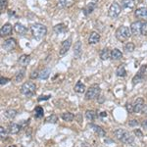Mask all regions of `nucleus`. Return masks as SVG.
<instances>
[{
  "label": "nucleus",
  "mask_w": 147,
  "mask_h": 147,
  "mask_svg": "<svg viewBox=\"0 0 147 147\" xmlns=\"http://www.w3.org/2000/svg\"><path fill=\"white\" fill-rule=\"evenodd\" d=\"M114 136L119 141L125 144H131L134 141V137L129 134V131L122 129H118L114 131Z\"/></svg>",
  "instance_id": "obj_1"
},
{
  "label": "nucleus",
  "mask_w": 147,
  "mask_h": 147,
  "mask_svg": "<svg viewBox=\"0 0 147 147\" xmlns=\"http://www.w3.org/2000/svg\"><path fill=\"white\" fill-rule=\"evenodd\" d=\"M30 30H32V36L35 39H41L47 34V28L42 24H34V25H32V28H30Z\"/></svg>",
  "instance_id": "obj_2"
},
{
  "label": "nucleus",
  "mask_w": 147,
  "mask_h": 147,
  "mask_svg": "<svg viewBox=\"0 0 147 147\" xmlns=\"http://www.w3.org/2000/svg\"><path fill=\"white\" fill-rule=\"evenodd\" d=\"M132 34L131 30H130V28L127 27V26H121L117 28L115 32L116 38H117L119 41H125L130 37V35Z\"/></svg>",
  "instance_id": "obj_3"
},
{
  "label": "nucleus",
  "mask_w": 147,
  "mask_h": 147,
  "mask_svg": "<svg viewBox=\"0 0 147 147\" xmlns=\"http://www.w3.org/2000/svg\"><path fill=\"white\" fill-rule=\"evenodd\" d=\"M35 91H36V85L32 82H27L21 86V92H22V94L28 97L34 96Z\"/></svg>",
  "instance_id": "obj_4"
},
{
  "label": "nucleus",
  "mask_w": 147,
  "mask_h": 147,
  "mask_svg": "<svg viewBox=\"0 0 147 147\" xmlns=\"http://www.w3.org/2000/svg\"><path fill=\"white\" fill-rule=\"evenodd\" d=\"M101 89L100 87L97 84H93L89 87L88 89L85 92V99L86 100H93V99H96L97 97L100 95Z\"/></svg>",
  "instance_id": "obj_5"
},
{
  "label": "nucleus",
  "mask_w": 147,
  "mask_h": 147,
  "mask_svg": "<svg viewBox=\"0 0 147 147\" xmlns=\"http://www.w3.org/2000/svg\"><path fill=\"white\" fill-rule=\"evenodd\" d=\"M146 68H147V65H143L140 69H139L138 73H137L136 75L134 77V79H132V84L136 85L137 84H140V82H142L144 80H145Z\"/></svg>",
  "instance_id": "obj_6"
},
{
  "label": "nucleus",
  "mask_w": 147,
  "mask_h": 147,
  "mask_svg": "<svg viewBox=\"0 0 147 147\" xmlns=\"http://www.w3.org/2000/svg\"><path fill=\"white\" fill-rule=\"evenodd\" d=\"M121 11H122L121 6L117 3V2H114V3L111 4L110 8H109V11H108L109 17L112 18V19L117 18L121 14Z\"/></svg>",
  "instance_id": "obj_7"
},
{
  "label": "nucleus",
  "mask_w": 147,
  "mask_h": 147,
  "mask_svg": "<svg viewBox=\"0 0 147 147\" xmlns=\"http://www.w3.org/2000/svg\"><path fill=\"white\" fill-rule=\"evenodd\" d=\"M16 46H17V41H16L15 38H12V37L6 39L5 41H4V43L2 44L3 49H4V50H6V51L14 50V49L16 48Z\"/></svg>",
  "instance_id": "obj_8"
},
{
  "label": "nucleus",
  "mask_w": 147,
  "mask_h": 147,
  "mask_svg": "<svg viewBox=\"0 0 147 147\" xmlns=\"http://www.w3.org/2000/svg\"><path fill=\"white\" fill-rule=\"evenodd\" d=\"M71 45H72V38H71V37H69L68 39L64 40L62 42V44H61L60 50H59V55L60 56L65 55V54L69 51V49L71 48Z\"/></svg>",
  "instance_id": "obj_9"
},
{
  "label": "nucleus",
  "mask_w": 147,
  "mask_h": 147,
  "mask_svg": "<svg viewBox=\"0 0 147 147\" xmlns=\"http://www.w3.org/2000/svg\"><path fill=\"white\" fill-rule=\"evenodd\" d=\"M141 28H142V23L139 22V21L134 22L130 25V30H131L132 34L134 35L141 34Z\"/></svg>",
  "instance_id": "obj_10"
},
{
  "label": "nucleus",
  "mask_w": 147,
  "mask_h": 147,
  "mask_svg": "<svg viewBox=\"0 0 147 147\" xmlns=\"http://www.w3.org/2000/svg\"><path fill=\"white\" fill-rule=\"evenodd\" d=\"M144 100L142 98H137L136 101H134V113H141L142 109H143L144 106Z\"/></svg>",
  "instance_id": "obj_11"
},
{
  "label": "nucleus",
  "mask_w": 147,
  "mask_h": 147,
  "mask_svg": "<svg viewBox=\"0 0 147 147\" xmlns=\"http://www.w3.org/2000/svg\"><path fill=\"white\" fill-rule=\"evenodd\" d=\"M21 129H22V125L16 123H11L8 127V131L10 134H17L21 131Z\"/></svg>",
  "instance_id": "obj_12"
},
{
  "label": "nucleus",
  "mask_w": 147,
  "mask_h": 147,
  "mask_svg": "<svg viewBox=\"0 0 147 147\" xmlns=\"http://www.w3.org/2000/svg\"><path fill=\"white\" fill-rule=\"evenodd\" d=\"M12 30H13V28H12V25L10 24H5V25H3L0 28V34H1V36H7V35H10L11 32H12Z\"/></svg>",
  "instance_id": "obj_13"
},
{
  "label": "nucleus",
  "mask_w": 147,
  "mask_h": 147,
  "mask_svg": "<svg viewBox=\"0 0 147 147\" xmlns=\"http://www.w3.org/2000/svg\"><path fill=\"white\" fill-rule=\"evenodd\" d=\"M30 60H32V58H30V55H27V54H23L22 56L19 57L18 63L20 64L21 66H23V67H27L28 64L30 63Z\"/></svg>",
  "instance_id": "obj_14"
},
{
  "label": "nucleus",
  "mask_w": 147,
  "mask_h": 147,
  "mask_svg": "<svg viewBox=\"0 0 147 147\" xmlns=\"http://www.w3.org/2000/svg\"><path fill=\"white\" fill-rule=\"evenodd\" d=\"M14 30H15V32H17L18 34H22V35L26 34L28 32V28L20 23H16L15 25H14Z\"/></svg>",
  "instance_id": "obj_15"
},
{
  "label": "nucleus",
  "mask_w": 147,
  "mask_h": 147,
  "mask_svg": "<svg viewBox=\"0 0 147 147\" xmlns=\"http://www.w3.org/2000/svg\"><path fill=\"white\" fill-rule=\"evenodd\" d=\"M89 127H90L91 129H93V131L95 132L96 134H98V136L104 137V136H106V131L103 129H102L101 127H99V125H94V124H90V125H89Z\"/></svg>",
  "instance_id": "obj_16"
},
{
  "label": "nucleus",
  "mask_w": 147,
  "mask_h": 147,
  "mask_svg": "<svg viewBox=\"0 0 147 147\" xmlns=\"http://www.w3.org/2000/svg\"><path fill=\"white\" fill-rule=\"evenodd\" d=\"M82 42L80 41H77L75 44V50H74V55L77 59L80 58V56H82Z\"/></svg>",
  "instance_id": "obj_17"
},
{
  "label": "nucleus",
  "mask_w": 147,
  "mask_h": 147,
  "mask_svg": "<svg viewBox=\"0 0 147 147\" xmlns=\"http://www.w3.org/2000/svg\"><path fill=\"white\" fill-rule=\"evenodd\" d=\"M96 8V3H94V2H91V3H88L86 6L84 7V9H82V12H84V14L85 16H88L90 15L92 12L94 11V9Z\"/></svg>",
  "instance_id": "obj_18"
},
{
  "label": "nucleus",
  "mask_w": 147,
  "mask_h": 147,
  "mask_svg": "<svg viewBox=\"0 0 147 147\" xmlns=\"http://www.w3.org/2000/svg\"><path fill=\"white\" fill-rule=\"evenodd\" d=\"M75 0H59L57 3V7L58 8H68L74 5Z\"/></svg>",
  "instance_id": "obj_19"
},
{
  "label": "nucleus",
  "mask_w": 147,
  "mask_h": 147,
  "mask_svg": "<svg viewBox=\"0 0 147 147\" xmlns=\"http://www.w3.org/2000/svg\"><path fill=\"white\" fill-rule=\"evenodd\" d=\"M99 40H100V34L96 32H92L90 35H89L88 43L89 44H96L99 42Z\"/></svg>",
  "instance_id": "obj_20"
},
{
  "label": "nucleus",
  "mask_w": 147,
  "mask_h": 147,
  "mask_svg": "<svg viewBox=\"0 0 147 147\" xmlns=\"http://www.w3.org/2000/svg\"><path fill=\"white\" fill-rule=\"evenodd\" d=\"M136 16L138 19H147V8L146 7H141L136 10Z\"/></svg>",
  "instance_id": "obj_21"
},
{
  "label": "nucleus",
  "mask_w": 147,
  "mask_h": 147,
  "mask_svg": "<svg viewBox=\"0 0 147 147\" xmlns=\"http://www.w3.org/2000/svg\"><path fill=\"white\" fill-rule=\"evenodd\" d=\"M68 30L66 25L64 24H59V25H56L55 27L53 28V32H55L56 34H65Z\"/></svg>",
  "instance_id": "obj_22"
},
{
  "label": "nucleus",
  "mask_w": 147,
  "mask_h": 147,
  "mask_svg": "<svg viewBox=\"0 0 147 147\" xmlns=\"http://www.w3.org/2000/svg\"><path fill=\"white\" fill-rule=\"evenodd\" d=\"M122 7L125 9H134L136 7V1L134 0H122Z\"/></svg>",
  "instance_id": "obj_23"
},
{
  "label": "nucleus",
  "mask_w": 147,
  "mask_h": 147,
  "mask_svg": "<svg viewBox=\"0 0 147 147\" xmlns=\"http://www.w3.org/2000/svg\"><path fill=\"white\" fill-rule=\"evenodd\" d=\"M85 89H86V87H85L84 84L82 82H80V80H79V82H78L75 85V91L77 92V93H80V94L84 93Z\"/></svg>",
  "instance_id": "obj_24"
},
{
  "label": "nucleus",
  "mask_w": 147,
  "mask_h": 147,
  "mask_svg": "<svg viewBox=\"0 0 147 147\" xmlns=\"http://www.w3.org/2000/svg\"><path fill=\"white\" fill-rule=\"evenodd\" d=\"M122 57H123V53L118 48H115L111 51V59H112V60L114 61L120 60Z\"/></svg>",
  "instance_id": "obj_25"
},
{
  "label": "nucleus",
  "mask_w": 147,
  "mask_h": 147,
  "mask_svg": "<svg viewBox=\"0 0 147 147\" xmlns=\"http://www.w3.org/2000/svg\"><path fill=\"white\" fill-rule=\"evenodd\" d=\"M4 115L6 116V118H8L9 120H13L16 118V116L18 115V112L14 109H8L4 112Z\"/></svg>",
  "instance_id": "obj_26"
},
{
  "label": "nucleus",
  "mask_w": 147,
  "mask_h": 147,
  "mask_svg": "<svg viewBox=\"0 0 147 147\" xmlns=\"http://www.w3.org/2000/svg\"><path fill=\"white\" fill-rule=\"evenodd\" d=\"M100 58L101 60L105 61L108 60L109 58H111V51L108 48H104L100 51Z\"/></svg>",
  "instance_id": "obj_27"
},
{
  "label": "nucleus",
  "mask_w": 147,
  "mask_h": 147,
  "mask_svg": "<svg viewBox=\"0 0 147 147\" xmlns=\"http://www.w3.org/2000/svg\"><path fill=\"white\" fill-rule=\"evenodd\" d=\"M116 75L120 78H125L127 76V71H125V65H120L116 70Z\"/></svg>",
  "instance_id": "obj_28"
},
{
  "label": "nucleus",
  "mask_w": 147,
  "mask_h": 147,
  "mask_svg": "<svg viewBox=\"0 0 147 147\" xmlns=\"http://www.w3.org/2000/svg\"><path fill=\"white\" fill-rule=\"evenodd\" d=\"M50 73H51V71H50V69L49 68H47V69H44V70H42L41 72L39 73V77H38V79L39 80H47L49 78V76H50Z\"/></svg>",
  "instance_id": "obj_29"
},
{
  "label": "nucleus",
  "mask_w": 147,
  "mask_h": 147,
  "mask_svg": "<svg viewBox=\"0 0 147 147\" xmlns=\"http://www.w3.org/2000/svg\"><path fill=\"white\" fill-rule=\"evenodd\" d=\"M61 118H62L63 121H65V122H72L74 120V118H75V116L71 112H65L61 115Z\"/></svg>",
  "instance_id": "obj_30"
},
{
  "label": "nucleus",
  "mask_w": 147,
  "mask_h": 147,
  "mask_svg": "<svg viewBox=\"0 0 147 147\" xmlns=\"http://www.w3.org/2000/svg\"><path fill=\"white\" fill-rule=\"evenodd\" d=\"M85 118H86L87 121L92 122V121L96 118V112L93 110H87L86 112H85Z\"/></svg>",
  "instance_id": "obj_31"
},
{
  "label": "nucleus",
  "mask_w": 147,
  "mask_h": 147,
  "mask_svg": "<svg viewBox=\"0 0 147 147\" xmlns=\"http://www.w3.org/2000/svg\"><path fill=\"white\" fill-rule=\"evenodd\" d=\"M25 76H26V70H25V69H23V70H20L17 74H16L15 80L17 82H22V80H24V78H25Z\"/></svg>",
  "instance_id": "obj_32"
},
{
  "label": "nucleus",
  "mask_w": 147,
  "mask_h": 147,
  "mask_svg": "<svg viewBox=\"0 0 147 147\" xmlns=\"http://www.w3.org/2000/svg\"><path fill=\"white\" fill-rule=\"evenodd\" d=\"M43 114H44V111H43V109L40 107V106L35 107V109H34V117L36 118V119H40V118H42V117H43Z\"/></svg>",
  "instance_id": "obj_33"
},
{
  "label": "nucleus",
  "mask_w": 147,
  "mask_h": 147,
  "mask_svg": "<svg viewBox=\"0 0 147 147\" xmlns=\"http://www.w3.org/2000/svg\"><path fill=\"white\" fill-rule=\"evenodd\" d=\"M57 121H58V117L56 115H50L45 119L46 123H51V124H56Z\"/></svg>",
  "instance_id": "obj_34"
},
{
  "label": "nucleus",
  "mask_w": 147,
  "mask_h": 147,
  "mask_svg": "<svg viewBox=\"0 0 147 147\" xmlns=\"http://www.w3.org/2000/svg\"><path fill=\"white\" fill-rule=\"evenodd\" d=\"M134 48H136V46H134V44L132 42H127L125 45V50L127 52H132L134 50Z\"/></svg>",
  "instance_id": "obj_35"
},
{
  "label": "nucleus",
  "mask_w": 147,
  "mask_h": 147,
  "mask_svg": "<svg viewBox=\"0 0 147 147\" xmlns=\"http://www.w3.org/2000/svg\"><path fill=\"white\" fill-rule=\"evenodd\" d=\"M9 131H7L6 129H4L3 127H0V136H1L2 139H6L7 134H8Z\"/></svg>",
  "instance_id": "obj_36"
},
{
  "label": "nucleus",
  "mask_w": 147,
  "mask_h": 147,
  "mask_svg": "<svg viewBox=\"0 0 147 147\" xmlns=\"http://www.w3.org/2000/svg\"><path fill=\"white\" fill-rule=\"evenodd\" d=\"M141 34L142 35H147V22L142 23V28H141Z\"/></svg>",
  "instance_id": "obj_37"
},
{
  "label": "nucleus",
  "mask_w": 147,
  "mask_h": 147,
  "mask_svg": "<svg viewBox=\"0 0 147 147\" xmlns=\"http://www.w3.org/2000/svg\"><path fill=\"white\" fill-rule=\"evenodd\" d=\"M7 7V0H0V10L3 12Z\"/></svg>",
  "instance_id": "obj_38"
},
{
  "label": "nucleus",
  "mask_w": 147,
  "mask_h": 147,
  "mask_svg": "<svg viewBox=\"0 0 147 147\" xmlns=\"http://www.w3.org/2000/svg\"><path fill=\"white\" fill-rule=\"evenodd\" d=\"M9 82H10V80H9V79L1 77V79H0V85H1V86H3V85H5L6 84H8Z\"/></svg>",
  "instance_id": "obj_39"
},
{
  "label": "nucleus",
  "mask_w": 147,
  "mask_h": 147,
  "mask_svg": "<svg viewBox=\"0 0 147 147\" xmlns=\"http://www.w3.org/2000/svg\"><path fill=\"white\" fill-rule=\"evenodd\" d=\"M129 127H138L139 125V123L137 120H131L129 122Z\"/></svg>",
  "instance_id": "obj_40"
},
{
  "label": "nucleus",
  "mask_w": 147,
  "mask_h": 147,
  "mask_svg": "<svg viewBox=\"0 0 147 147\" xmlns=\"http://www.w3.org/2000/svg\"><path fill=\"white\" fill-rule=\"evenodd\" d=\"M125 108H127V111L129 113H134V105H131L130 103H127Z\"/></svg>",
  "instance_id": "obj_41"
},
{
  "label": "nucleus",
  "mask_w": 147,
  "mask_h": 147,
  "mask_svg": "<svg viewBox=\"0 0 147 147\" xmlns=\"http://www.w3.org/2000/svg\"><path fill=\"white\" fill-rule=\"evenodd\" d=\"M39 77V74L37 71H34L32 74H30V79H32V80H34V79H37V78Z\"/></svg>",
  "instance_id": "obj_42"
},
{
  "label": "nucleus",
  "mask_w": 147,
  "mask_h": 147,
  "mask_svg": "<svg viewBox=\"0 0 147 147\" xmlns=\"http://www.w3.org/2000/svg\"><path fill=\"white\" fill-rule=\"evenodd\" d=\"M50 97H51L50 95H47V96H40L39 98L37 99V100H38L39 102H40V101H42V100H48V99L50 98Z\"/></svg>",
  "instance_id": "obj_43"
},
{
  "label": "nucleus",
  "mask_w": 147,
  "mask_h": 147,
  "mask_svg": "<svg viewBox=\"0 0 147 147\" xmlns=\"http://www.w3.org/2000/svg\"><path fill=\"white\" fill-rule=\"evenodd\" d=\"M141 113H142V114H144V115H146V116H147V104H144L143 109H142Z\"/></svg>",
  "instance_id": "obj_44"
},
{
  "label": "nucleus",
  "mask_w": 147,
  "mask_h": 147,
  "mask_svg": "<svg viewBox=\"0 0 147 147\" xmlns=\"http://www.w3.org/2000/svg\"><path fill=\"white\" fill-rule=\"evenodd\" d=\"M134 134L138 136V137H142V132L139 129H134Z\"/></svg>",
  "instance_id": "obj_45"
},
{
  "label": "nucleus",
  "mask_w": 147,
  "mask_h": 147,
  "mask_svg": "<svg viewBox=\"0 0 147 147\" xmlns=\"http://www.w3.org/2000/svg\"><path fill=\"white\" fill-rule=\"evenodd\" d=\"M141 127H143V129H147V120L143 121V123H142V124H141Z\"/></svg>",
  "instance_id": "obj_46"
},
{
  "label": "nucleus",
  "mask_w": 147,
  "mask_h": 147,
  "mask_svg": "<svg viewBox=\"0 0 147 147\" xmlns=\"http://www.w3.org/2000/svg\"><path fill=\"white\" fill-rule=\"evenodd\" d=\"M99 116L102 117V118H103V117H107V113H106V112H102Z\"/></svg>",
  "instance_id": "obj_47"
},
{
  "label": "nucleus",
  "mask_w": 147,
  "mask_h": 147,
  "mask_svg": "<svg viewBox=\"0 0 147 147\" xmlns=\"http://www.w3.org/2000/svg\"><path fill=\"white\" fill-rule=\"evenodd\" d=\"M8 15H9V16H14V15H15V12H14V11H12V12H11V11H9V12H8Z\"/></svg>",
  "instance_id": "obj_48"
},
{
  "label": "nucleus",
  "mask_w": 147,
  "mask_h": 147,
  "mask_svg": "<svg viewBox=\"0 0 147 147\" xmlns=\"http://www.w3.org/2000/svg\"><path fill=\"white\" fill-rule=\"evenodd\" d=\"M92 1H93V2H94V3H96V2H98V1H99V0H92Z\"/></svg>",
  "instance_id": "obj_49"
},
{
  "label": "nucleus",
  "mask_w": 147,
  "mask_h": 147,
  "mask_svg": "<svg viewBox=\"0 0 147 147\" xmlns=\"http://www.w3.org/2000/svg\"><path fill=\"white\" fill-rule=\"evenodd\" d=\"M9 147H16L15 145H11V146H9Z\"/></svg>",
  "instance_id": "obj_50"
}]
</instances>
